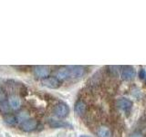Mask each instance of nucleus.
<instances>
[{"label": "nucleus", "mask_w": 146, "mask_h": 137, "mask_svg": "<svg viewBox=\"0 0 146 137\" xmlns=\"http://www.w3.org/2000/svg\"><path fill=\"white\" fill-rule=\"evenodd\" d=\"M53 112L58 118L62 119V118H65V117H67L68 115V112H70V108H68V106L66 103L60 102V103L57 104L56 106L54 107Z\"/></svg>", "instance_id": "nucleus-1"}, {"label": "nucleus", "mask_w": 146, "mask_h": 137, "mask_svg": "<svg viewBox=\"0 0 146 137\" xmlns=\"http://www.w3.org/2000/svg\"><path fill=\"white\" fill-rule=\"evenodd\" d=\"M33 73L35 77L38 79H46L50 73V68L48 66H36L33 68Z\"/></svg>", "instance_id": "nucleus-2"}, {"label": "nucleus", "mask_w": 146, "mask_h": 137, "mask_svg": "<svg viewBox=\"0 0 146 137\" xmlns=\"http://www.w3.org/2000/svg\"><path fill=\"white\" fill-rule=\"evenodd\" d=\"M38 122L35 120V119H27V121H25L24 122H22L20 124V128L21 129L26 132H33L34 130H36L38 128Z\"/></svg>", "instance_id": "nucleus-3"}, {"label": "nucleus", "mask_w": 146, "mask_h": 137, "mask_svg": "<svg viewBox=\"0 0 146 137\" xmlns=\"http://www.w3.org/2000/svg\"><path fill=\"white\" fill-rule=\"evenodd\" d=\"M42 84L48 89H58L61 84V81L56 77H48L42 80Z\"/></svg>", "instance_id": "nucleus-4"}, {"label": "nucleus", "mask_w": 146, "mask_h": 137, "mask_svg": "<svg viewBox=\"0 0 146 137\" xmlns=\"http://www.w3.org/2000/svg\"><path fill=\"white\" fill-rule=\"evenodd\" d=\"M70 70L71 78H73V79L81 78L82 76H84L86 72L85 68L81 66H70Z\"/></svg>", "instance_id": "nucleus-5"}, {"label": "nucleus", "mask_w": 146, "mask_h": 137, "mask_svg": "<svg viewBox=\"0 0 146 137\" xmlns=\"http://www.w3.org/2000/svg\"><path fill=\"white\" fill-rule=\"evenodd\" d=\"M136 75V71L131 66H126L123 67L121 70V78L123 80H131L132 78H134Z\"/></svg>", "instance_id": "nucleus-6"}, {"label": "nucleus", "mask_w": 146, "mask_h": 137, "mask_svg": "<svg viewBox=\"0 0 146 137\" xmlns=\"http://www.w3.org/2000/svg\"><path fill=\"white\" fill-rule=\"evenodd\" d=\"M132 105H133V103H132L131 100L125 98L120 99L117 102V106L121 110H122V111H124L125 112H129L131 111Z\"/></svg>", "instance_id": "nucleus-7"}, {"label": "nucleus", "mask_w": 146, "mask_h": 137, "mask_svg": "<svg viewBox=\"0 0 146 137\" xmlns=\"http://www.w3.org/2000/svg\"><path fill=\"white\" fill-rule=\"evenodd\" d=\"M56 78L59 80H68L71 78L70 74V66L68 67H63L56 72Z\"/></svg>", "instance_id": "nucleus-8"}, {"label": "nucleus", "mask_w": 146, "mask_h": 137, "mask_svg": "<svg viewBox=\"0 0 146 137\" xmlns=\"http://www.w3.org/2000/svg\"><path fill=\"white\" fill-rule=\"evenodd\" d=\"M8 102H9V105H10V107L13 111H18V110L21 108V104H22L21 100L16 94H13L11 96H9Z\"/></svg>", "instance_id": "nucleus-9"}, {"label": "nucleus", "mask_w": 146, "mask_h": 137, "mask_svg": "<svg viewBox=\"0 0 146 137\" xmlns=\"http://www.w3.org/2000/svg\"><path fill=\"white\" fill-rule=\"evenodd\" d=\"M48 124L50 127L52 128H68V127H71L70 124H68V122H63V121H59L56 120V119H49L48 121Z\"/></svg>", "instance_id": "nucleus-10"}, {"label": "nucleus", "mask_w": 146, "mask_h": 137, "mask_svg": "<svg viewBox=\"0 0 146 137\" xmlns=\"http://www.w3.org/2000/svg\"><path fill=\"white\" fill-rule=\"evenodd\" d=\"M86 108H87L86 103L83 102V100H78V102L75 103L74 110H75V112H76L77 115L81 116L82 114H84V113H85V112H86Z\"/></svg>", "instance_id": "nucleus-11"}, {"label": "nucleus", "mask_w": 146, "mask_h": 137, "mask_svg": "<svg viewBox=\"0 0 146 137\" xmlns=\"http://www.w3.org/2000/svg\"><path fill=\"white\" fill-rule=\"evenodd\" d=\"M12 109L9 105L8 100H0V112L3 114H6V115H8L9 113L11 112Z\"/></svg>", "instance_id": "nucleus-12"}, {"label": "nucleus", "mask_w": 146, "mask_h": 137, "mask_svg": "<svg viewBox=\"0 0 146 137\" xmlns=\"http://www.w3.org/2000/svg\"><path fill=\"white\" fill-rule=\"evenodd\" d=\"M98 137H111V132L107 126H100L97 130Z\"/></svg>", "instance_id": "nucleus-13"}, {"label": "nucleus", "mask_w": 146, "mask_h": 137, "mask_svg": "<svg viewBox=\"0 0 146 137\" xmlns=\"http://www.w3.org/2000/svg\"><path fill=\"white\" fill-rule=\"evenodd\" d=\"M4 121L7 125L14 126L17 122V116L13 115V114H8V115H7L6 117H5Z\"/></svg>", "instance_id": "nucleus-14"}, {"label": "nucleus", "mask_w": 146, "mask_h": 137, "mask_svg": "<svg viewBox=\"0 0 146 137\" xmlns=\"http://www.w3.org/2000/svg\"><path fill=\"white\" fill-rule=\"evenodd\" d=\"M17 122H19L21 124L22 122H24L25 121L27 120V119H29V114L27 113V112H22L17 114Z\"/></svg>", "instance_id": "nucleus-15"}, {"label": "nucleus", "mask_w": 146, "mask_h": 137, "mask_svg": "<svg viewBox=\"0 0 146 137\" xmlns=\"http://www.w3.org/2000/svg\"><path fill=\"white\" fill-rule=\"evenodd\" d=\"M139 76H140V79H141V80H143L144 78L146 77V72H145L144 68H141L140 73H139Z\"/></svg>", "instance_id": "nucleus-16"}, {"label": "nucleus", "mask_w": 146, "mask_h": 137, "mask_svg": "<svg viewBox=\"0 0 146 137\" xmlns=\"http://www.w3.org/2000/svg\"><path fill=\"white\" fill-rule=\"evenodd\" d=\"M131 137H143V136L140 135V134H133V135H131Z\"/></svg>", "instance_id": "nucleus-17"}, {"label": "nucleus", "mask_w": 146, "mask_h": 137, "mask_svg": "<svg viewBox=\"0 0 146 137\" xmlns=\"http://www.w3.org/2000/svg\"><path fill=\"white\" fill-rule=\"evenodd\" d=\"M80 137H90V136H88V135H81Z\"/></svg>", "instance_id": "nucleus-18"}]
</instances>
